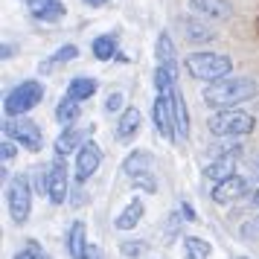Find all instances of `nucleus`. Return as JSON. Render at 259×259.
Wrapping results in <instances>:
<instances>
[{"mask_svg":"<svg viewBox=\"0 0 259 259\" xmlns=\"http://www.w3.org/2000/svg\"><path fill=\"white\" fill-rule=\"evenodd\" d=\"M88 259H102V253H99V247L91 245V250H88Z\"/></svg>","mask_w":259,"mask_h":259,"instance_id":"obj_39","label":"nucleus"},{"mask_svg":"<svg viewBox=\"0 0 259 259\" xmlns=\"http://www.w3.org/2000/svg\"><path fill=\"white\" fill-rule=\"evenodd\" d=\"M91 134H94V128H79V125H73V128H64L56 137V143H53V149H56V157H67V154L79 152L84 143L91 140Z\"/></svg>","mask_w":259,"mask_h":259,"instance_id":"obj_13","label":"nucleus"},{"mask_svg":"<svg viewBox=\"0 0 259 259\" xmlns=\"http://www.w3.org/2000/svg\"><path fill=\"white\" fill-rule=\"evenodd\" d=\"M247 204H253V207H259V189H256V192H250V198H247Z\"/></svg>","mask_w":259,"mask_h":259,"instance_id":"obj_40","label":"nucleus"},{"mask_svg":"<svg viewBox=\"0 0 259 259\" xmlns=\"http://www.w3.org/2000/svg\"><path fill=\"white\" fill-rule=\"evenodd\" d=\"M256 94H259L256 79H250V76H227V79H219V82H212V84H204L201 99H204L207 108L230 111V108L253 99Z\"/></svg>","mask_w":259,"mask_h":259,"instance_id":"obj_1","label":"nucleus"},{"mask_svg":"<svg viewBox=\"0 0 259 259\" xmlns=\"http://www.w3.org/2000/svg\"><path fill=\"white\" fill-rule=\"evenodd\" d=\"M178 26H181L184 38L192 44H212L219 38V32L212 26H207L201 18H192V15H178Z\"/></svg>","mask_w":259,"mask_h":259,"instance_id":"obj_11","label":"nucleus"},{"mask_svg":"<svg viewBox=\"0 0 259 259\" xmlns=\"http://www.w3.org/2000/svg\"><path fill=\"white\" fill-rule=\"evenodd\" d=\"M189 9L198 18H210V21H230L233 18V6L227 0H189Z\"/></svg>","mask_w":259,"mask_h":259,"instance_id":"obj_15","label":"nucleus"},{"mask_svg":"<svg viewBox=\"0 0 259 259\" xmlns=\"http://www.w3.org/2000/svg\"><path fill=\"white\" fill-rule=\"evenodd\" d=\"M41 99H44V84L38 82V79H26V82L15 84L12 91L6 94V99H3V111H6V117L9 119L26 117Z\"/></svg>","mask_w":259,"mask_h":259,"instance_id":"obj_5","label":"nucleus"},{"mask_svg":"<svg viewBox=\"0 0 259 259\" xmlns=\"http://www.w3.org/2000/svg\"><path fill=\"white\" fill-rule=\"evenodd\" d=\"M94 56L99 61H111L114 56H119L117 53V35H99V38H94Z\"/></svg>","mask_w":259,"mask_h":259,"instance_id":"obj_27","label":"nucleus"},{"mask_svg":"<svg viewBox=\"0 0 259 259\" xmlns=\"http://www.w3.org/2000/svg\"><path fill=\"white\" fill-rule=\"evenodd\" d=\"M250 181L242 175H230L227 181H222V184H215L212 187V201L215 204H233V201L239 198H250Z\"/></svg>","mask_w":259,"mask_h":259,"instance_id":"obj_10","label":"nucleus"},{"mask_svg":"<svg viewBox=\"0 0 259 259\" xmlns=\"http://www.w3.org/2000/svg\"><path fill=\"white\" fill-rule=\"evenodd\" d=\"M245 163H247V181H256V184H259V152L247 154Z\"/></svg>","mask_w":259,"mask_h":259,"instance_id":"obj_32","label":"nucleus"},{"mask_svg":"<svg viewBox=\"0 0 259 259\" xmlns=\"http://www.w3.org/2000/svg\"><path fill=\"white\" fill-rule=\"evenodd\" d=\"M15 259H44V250H41V245H38L35 239H29L26 247H21V250L15 253Z\"/></svg>","mask_w":259,"mask_h":259,"instance_id":"obj_31","label":"nucleus"},{"mask_svg":"<svg viewBox=\"0 0 259 259\" xmlns=\"http://www.w3.org/2000/svg\"><path fill=\"white\" fill-rule=\"evenodd\" d=\"M207 128H210L212 137H227V140H239L245 134H253L256 128V119L250 117L247 111H239V108H230V111H215L210 119H207Z\"/></svg>","mask_w":259,"mask_h":259,"instance_id":"obj_3","label":"nucleus"},{"mask_svg":"<svg viewBox=\"0 0 259 259\" xmlns=\"http://www.w3.org/2000/svg\"><path fill=\"white\" fill-rule=\"evenodd\" d=\"M210 160H215V157H224V160H239V157H245V146L239 140H227V137H222L219 143H212L210 149Z\"/></svg>","mask_w":259,"mask_h":259,"instance_id":"obj_22","label":"nucleus"},{"mask_svg":"<svg viewBox=\"0 0 259 259\" xmlns=\"http://www.w3.org/2000/svg\"><path fill=\"white\" fill-rule=\"evenodd\" d=\"M44 259H50V256H47V253H44Z\"/></svg>","mask_w":259,"mask_h":259,"instance_id":"obj_41","label":"nucleus"},{"mask_svg":"<svg viewBox=\"0 0 259 259\" xmlns=\"http://www.w3.org/2000/svg\"><path fill=\"white\" fill-rule=\"evenodd\" d=\"M12 56H15V47H12V44H3V59L9 61Z\"/></svg>","mask_w":259,"mask_h":259,"instance_id":"obj_37","label":"nucleus"},{"mask_svg":"<svg viewBox=\"0 0 259 259\" xmlns=\"http://www.w3.org/2000/svg\"><path fill=\"white\" fill-rule=\"evenodd\" d=\"M140 125H143V114L137 111V108H125V111L119 114V119H117V128H114V134H117V140L128 143V140H134V137H137Z\"/></svg>","mask_w":259,"mask_h":259,"instance_id":"obj_16","label":"nucleus"},{"mask_svg":"<svg viewBox=\"0 0 259 259\" xmlns=\"http://www.w3.org/2000/svg\"><path fill=\"white\" fill-rule=\"evenodd\" d=\"M32 195H35V189H32V181L29 175H15L9 181V189H6V207H9V215H12V222L18 227H24L29 222V212H32Z\"/></svg>","mask_w":259,"mask_h":259,"instance_id":"obj_6","label":"nucleus"},{"mask_svg":"<svg viewBox=\"0 0 259 259\" xmlns=\"http://www.w3.org/2000/svg\"><path fill=\"white\" fill-rule=\"evenodd\" d=\"M172 96V114H175V134L178 140L184 143L189 140V111H187V102H184V94L181 91H175Z\"/></svg>","mask_w":259,"mask_h":259,"instance_id":"obj_20","label":"nucleus"},{"mask_svg":"<svg viewBox=\"0 0 259 259\" xmlns=\"http://www.w3.org/2000/svg\"><path fill=\"white\" fill-rule=\"evenodd\" d=\"M184 250H187V259H210L212 245L201 236H184Z\"/></svg>","mask_w":259,"mask_h":259,"instance_id":"obj_26","label":"nucleus"},{"mask_svg":"<svg viewBox=\"0 0 259 259\" xmlns=\"http://www.w3.org/2000/svg\"><path fill=\"white\" fill-rule=\"evenodd\" d=\"M119 253L128 259H137L146 253V242H140V239H125V242H119Z\"/></svg>","mask_w":259,"mask_h":259,"instance_id":"obj_29","label":"nucleus"},{"mask_svg":"<svg viewBox=\"0 0 259 259\" xmlns=\"http://www.w3.org/2000/svg\"><path fill=\"white\" fill-rule=\"evenodd\" d=\"M122 111H125V96L119 94V91L108 94V99H105V114H122Z\"/></svg>","mask_w":259,"mask_h":259,"instance_id":"obj_30","label":"nucleus"},{"mask_svg":"<svg viewBox=\"0 0 259 259\" xmlns=\"http://www.w3.org/2000/svg\"><path fill=\"white\" fill-rule=\"evenodd\" d=\"M96 91H99V82H96L94 76H76V79H70L64 96H70V99H76V102H84V99H91Z\"/></svg>","mask_w":259,"mask_h":259,"instance_id":"obj_21","label":"nucleus"},{"mask_svg":"<svg viewBox=\"0 0 259 259\" xmlns=\"http://www.w3.org/2000/svg\"><path fill=\"white\" fill-rule=\"evenodd\" d=\"M79 56V47L76 44H64V47H59L56 53H53V59H47L44 64H41V70L47 73V70H53L56 64H67V61H73Z\"/></svg>","mask_w":259,"mask_h":259,"instance_id":"obj_28","label":"nucleus"},{"mask_svg":"<svg viewBox=\"0 0 259 259\" xmlns=\"http://www.w3.org/2000/svg\"><path fill=\"white\" fill-rule=\"evenodd\" d=\"M91 9H99V6H105V3H111V0H84Z\"/></svg>","mask_w":259,"mask_h":259,"instance_id":"obj_38","label":"nucleus"},{"mask_svg":"<svg viewBox=\"0 0 259 259\" xmlns=\"http://www.w3.org/2000/svg\"><path fill=\"white\" fill-rule=\"evenodd\" d=\"M24 3L29 9V15L35 21H41V24H59L64 18V12H67L61 0H24Z\"/></svg>","mask_w":259,"mask_h":259,"instance_id":"obj_14","label":"nucleus"},{"mask_svg":"<svg viewBox=\"0 0 259 259\" xmlns=\"http://www.w3.org/2000/svg\"><path fill=\"white\" fill-rule=\"evenodd\" d=\"M88 250H91L88 227L82 222H73L70 230H67V253H70V259H88Z\"/></svg>","mask_w":259,"mask_h":259,"instance_id":"obj_17","label":"nucleus"},{"mask_svg":"<svg viewBox=\"0 0 259 259\" xmlns=\"http://www.w3.org/2000/svg\"><path fill=\"white\" fill-rule=\"evenodd\" d=\"M67 192H70L67 163H64V157H56V160L47 166V195H50L53 204H64V201H67Z\"/></svg>","mask_w":259,"mask_h":259,"instance_id":"obj_8","label":"nucleus"},{"mask_svg":"<svg viewBox=\"0 0 259 259\" xmlns=\"http://www.w3.org/2000/svg\"><path fill=\"white\" fill-rule=\"evenodd\" d=\"M152 119H154V131L169 143H178L175 134V114H172V96H160L154 99L152 105Z\"/></svg>","mask_w":259,"mask_h":259,"instance_id":"obj_9","label":"nucleus"},{"mask_svg":"<svg viewBox=\"0 0 259 259\" xmlns=\"http://www.w3.org/2000/svg\"><path fill=\"white\" fill-rule=\"evenodd\" d=\"M181 215H184V222H198V215H195V210H192V204H187V201H181Z\"/></svg>","mask_w":259,"mask_h":259,"instance_id":"obj_35","label":"nucleus"},{"mask_svg":"<svg viewBox=\"0 0 259 259\" xmlns=\"http://www.w3.org/2000/svg\"><path fill=\"white\" fill-rule=\"evenodd\" d=\"M32 189H35L38 195H47V169H35V175H32Z\"/></svg>","mask_w":259,"mask_h":259,"instance_id":"obj_33","label":"nucleus"},{"mask_svg":"<svg viewBox=\"0 0 259 259\" xmlns=\"http://www.w3.org/2000/svg\"><path fill=\"white\" fill-rule=\"evenodd\" d=\"M79 117H82V108H79V102H76V99H70V96H61V102L56 105V119H59V125L73 128V125L79 122Z\"/></svg>","mask_w":259,"mask_h":259,"instance_id":"obj_23","label":"nucleus"},{"mask_svg":"<svg viewBox=\"0 0 259 259\" xmlns=\"http://www.w3.org/2000/svg\"><path fill=\"white\" fill-rule=\"evenodd\" d=\"M236 160H224V157H215V160H210V163L204 166V178H210L212 184H222V181H227L230 175H236Z\"/></svg>","mask_w":259,"mask_h":259,"instance_id":"obj_24","label":"nucleus"},{"mask_svg":"<svg viewBox=\"0 0 259 259\" xmlns=\"http://www.w3.org/2000/svg\"><path fill=\"white\" fill-rule=\"evenodd\" d=\"M239 259H247V256H239Z\"/></svg>","mask_w":259,"mask_h":259,"instance_id":"obj_42","label":"nucleus"},{"mask_svg":"<svg viewBox=\"0 0 259 259\" xmlns=\"http://www.w3.org/2000/svg\"><path fill=\"white\" fill-rule=\"evenodd\" d=\"M184 67L192 79L198 82H219V79H227L230 70H233V61L230 56H222V53H207V50H198V53H189L184 59Z\"/></svg>","mask_w":259,"mask_h":259,"instance_id":"obj_2","label":"nucleus"},{"mask_svg":"<svg viewBox=\"0 0 259 259\" xmlns=\"http://www.w3.org/2000/svg\"><path fill=\"white\" fill-rule=\"evenodd\" d=\"M122 172L131 181L134 189L143 192H157V178H154V154L146 149H134V152L122 160Z\"/></svg>","mask_w":259,"mask_h":259,"instance_id":"obj_4","label":"nucleus"},{"mask_svg":"<svg viewBox=\"0 0 259 259\" xmlns=\"http://www.w3.org/2000/svg\"><path fill=\"white\" fill-rule=\"evenodd\" d=\"M154 59H157V67L178 70V50H175V44H172V35H169V32H160V35H157Z\"/></svg>","mask_w":259,"mask_h":259,"instance_id":"obj_18","label":"nucleus"},{"mask_svg":"<svg viewBox=\"0 0 259 259\" xmlns=\"http://www.w3.org/2000/svg\"><path fill=\"white\" fill-rule=\"evenodd\" d=\"M3 131H6V137L12 143H18L21 149H26V152H41L44 134H41V125H38V122H32V119H26V117H15V119L6 117Z\"/></svg>","mask_w":259,"mask_h":259,"instance_id":"obj_7","label":"nucleus"},{"mask_svg":"<svg viewBox=\"0 0 259 259\" xmlns=\"http://www.w3.org/2000/svg\"><path fill=\"white\" fill-rule=\"evenodd\" d=\"M154 91L160 96H169L178 91V70L169 67H154Z\"/></svg>","mask_w":259,"mask_h":259,"instance_id":"obj_25","label":"nucleus"},{"mask_svg":"<svg viewBox=\"0 0 259 259\" xmlns=\"http://www.w3.org/2000/svg\"><path fill=\"white\" fill-rule=\"evenodd\" d=\"M242 239H250V242L259 239V215H256V219H250V222L242 227Z\"/></svg>","mask_w":259,"mask_h":259,"instance_id":"obj_34","label":"nucleus"},{"mask_svg":"<svg viewBox=\"0 0 259 259\" xmlns=\"http://www.w3.org/2000/svg\"><path fill=\"white\" fill-rule=\"evenodd\" d=\"M15 146H18V143H12L9 137L3 140V146H0V149H3V160H6V163H9V160L15 157Z\"/></svg>","mask_w":259,"mask_h":259,"instance_id":"obj_36","label":"nucleus"},{"mask_svg":"<svg viewBox=\"0 0 259 259\" xmlns=\"http://www.w3.org/2000/svg\"><path fill=\"white\" fill-rule=\"evenodd\" d=\"M99 163H102V152H99V146H96L94 140H88L82 149L76 152V181L84 184V181L99 169Z\"/></svg>","mask_w":259,"mask_h":259,"instance_id":"obj_12","label":"nucleus"},{"mask_svg":"<svg viewBox=\"0 0 259 259\" xmlns=\"http://www.w3.org/2000/svg\"><path fill=\"white\" fill-rule=\"evenodd\" d=\"M143 212H146V207H143V201L134 195V198L125 204V210L119 212L117 219H114V227H117V230H122V233H125V230H134V227L140 224Z\"/></svg>","mask_w":259,"mask_h":259,"instance_id":"obj_19","label":"nucleus"}]
</instances>
